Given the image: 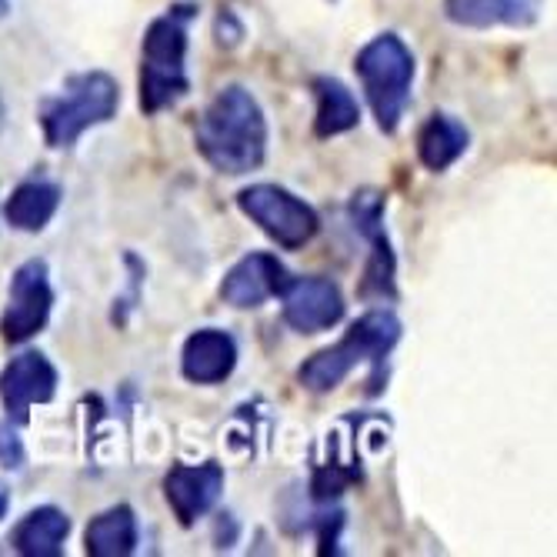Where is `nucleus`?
Returning <instances> with one entry per match:
<instances>
[{"label":"nucleus","instance_id":"obj_14","mask_svg":"<svg viewBox=\"0 0 557 557\" xmlns=\"http://www.w3.org/2000/svg\"><path fill=\"white\" fill-rule=\"evenodd\" d=\"M544 0H444V17L468 30L531 27L541 17Z\"/></svg>","mask_w":557,"mask_h":557},{"label":"nucleus","instance_id":"obj_19","mask_svg":"<svg viewBox=\"0 0 557 557\" xmlns=\"http://www.w3.org/2000/svg\"><path fill=\"white\" fill-rule=\"evenodd\" d=\"M137 515L131 504H114V508L90 518L84 531V550L90 557H127L137 550Z\"/></svg>","mask_w":557,"mask_h":557},{"label":"nucleus","instance_id":"obj_1","mask_svg":"<svg viewBox=\"0 0 557 557\" xmlns=\"http://www.w3.org/2000/svg\"><path fill=\"white\" fill-rule=\"evenodd\" d=\"M268 117L258 97L240 84L221 87L205 114L197 117L194 144L197 154L205 158L218 174L240 177L258 171L268 158Z\"/></svg>","mask_w":557,"mask_h":557},{"label":"nucleus","instance_id":"obj_23","mask_svg":"<svg viewBox=\"0 0 557 557\" xmlns=\"http://www.w3.org/2000/svg\"><path fill=\"white\" fill-rule=\"evenodd\" d=\"M11 14V0H0V17H8Z\"/></svg>","mask_w":557,"mask_h":557},{"label":"nucleus","instance_id":"obj_12","mask_svg":"<svg viewBox=\"0 0 557 557\" xmlns=\"http://www.w3.org/2000/svg\"><path fill=\"white\" fill-rule=\"evenodd\" d=\"M287 281L284 264L274 255H264V250H255V255H244L221 281V300L231 304L237 311H255L261 304H268L271 297L281 294Z\"/></svg>","mask_w":557,"mask_h":557},{"label":"nucleus","instance_id":"obj_18","mask_svg":"<svg viewBox=\"0 0 557 557\" xmlns=\"http://www.w3.org/2000/svg\"><path fill=\"white\" fill-rule=\"evenodd\" d=\"M311 90H314V104H318L314 108V137L318 140L341 137L361 124L358 97H354V90L341 77L321 74L311 81Z\"/></svg>","mask_w":557,"mask_h":557},{"label":"nucleus","instance_id":"obj_9","mask_svg":"<svg viewBox=\"0 0 557 557\" xmlns=\"http://www.w3.org/2000/svg\"><path fill=\"white\" fill-rule=\"evenodd\" d=\"M281 318L297 334H324L344 321V294L331 277H287L281 287Z\"/></svg>","mask_w":557,"mask_h":557},{"label":"nucleus","instance_id":"obj_15","mask_svg":"<svg viewBox=\"0 0 557 557\" xmlns=\"http://www.w3.org/2000/svg\"><path fill=\"white\" fill-rule=\"evenodd\" d=\"M61 200H64V190H61L58 181H50V177H27L4 200V221L14 231L40 234L50 221L58 218Z\"/></svg>","mask_w":557,"mask_h":557},{"label":"nucleus","instance_id":"obj_21","mask_svg":"<svg viewBox=\"0 0 557 557\" xmlns=\"http://www.w3.org/2000/svg\"><path fill=\"white\" fill-rule=\"evenodd\" d=\"M341 524H344V515L341 511H324V515H318V521H314V528H318V541H321V554H337L341 547H337V531H341Z\"/></svg>","mask_w":557,"mask_h":557},{"label":"nucleus","instance_id":"obj_2","mask_svg":"<svg viewBox=\"0 0 557 557\" xmlns=\"http://www.w3.org/2000/svg\"><path fill=\"white\" fill-rule=\"evenodd\" d=\"M197 21V4H174L154 17L144 30L140 44V111L158 117L161 111L177 108L190 90L187 50L190 24Z\"/></svg>","mask_w":557,"mask_h":557},{"label":"nucleus","instance_id":"obj_8","mask_svg":"<svg viewBox=\"0 0 557 557\" xmlns=\"http://www.w3.org/2000/svg\"><path fill=\"white\" fill-rule=\"evenodd\" d=\"M384 208H387V200L381 190H358L347 205L354 231H358L371 247L364 281H361V297H368V300H394L397 297V284H394L397 258H394L387 231H384Z\"/></svg>","mask_w":557,"mask_h":557},{"label":"nucleus","instance_id":"obj_22","mask_svg":"<svg viewBox=\"0 0 557 557\" xmlns=\"http://www.w3.org/2000/svg\"><path fill=\"white\" fill-rule=\"evenodd\" d=\"M8 508H11V487L0 481V521L8 518Z\"/></svg>","mask_w":557,"mask_h":557},{"label":"nucleus","instance_id":"obj_20","mask_svg":"<svg viewBox=\"0 0 557 557\" xmlns=\"http://www.w3.org/2000/svg\"><path fill=\"white\" fill-rule=\"evenodd\" d=\"M27 465V447L17 431V421L0 418V468L4 471H24Z\"/></svg>","mask_w":557,"mask_h":557},{"label":"nucleus","instance_id":"obj_16","mask_svg":"<svg viewBox=\"0 0 557 557\" xmlns=\"http://www.w3.org/2000/svg\"><path fill=\"white\" fill-rule=\"evenodd\" d=\"M71 534V518L67 511L44 504V508L27 511L14 531H11V547L24 557H61L64 544Z\"/></svg>","mask_w":557,"mask_h":557},{"label":"nucleus","instance_id":"obj_10","mask_svg":"<svg viewBox=\"0 0 557 557\" xmlns=\"http://www.w3.org/2000/svg\"><path fill=\"white\" fill-rule=\"evenodd\" d=\"M58 368L40 350H21L0 371V404L11 421L27 424L37 404H50L58 394Z\"/></svg>","mask_w":557,"mask_h":557},{"label":"nucleus","instance_id":"obj_6","mask_svg":"<svg viewBox=\"0 0 557 557\" xmlns=\"http://www.w3.org/2000/svg\"><path fill=\"white\" fill-rule=\"evenodd\" d=\"M237 208L284 250L308 247L321 231L318 211L281 184H250L237 190Z\"/></svg>","mask_w":557,"mask_h":557},{"label":"nucleus","instance_id":"obj_7","mask_svg":"<svg viewBox=\"0 0 557 557\" xmlns=\"http://www.w3.org/2000/svg\"><path fill=\"white\" fill-rule=\"evenodd\" d=\"M54 311V287L44 258L24 261L8 284V308L0 314V337L8 344H27L37 337Z\"/></svg>","mask_w":557,"mask_h":557},{"label":"nucleus","instance_id":"obj_13","mask_svg":"<svg viewBox=\"0 0 557 557\" xmlns=\"http://www.w3.org/2000/svg\"><path fill=\"white\" fill-rule=\"evenodd\" d=\"M237 368V341L221 327H200L181 347V374L190 384H224Z\"/></svg>","mask_w":557,"mask_h":557},{"label":"nucleus","instance_id":"obj_11","mask_svg":"<svg viewBox=\"0 0 557 557\" xmlns=\"http://www.w3.org/2000/svg\"><path fill=\"white\" fill-rule=\"evenodd\" d=\"M224 494V468L218 461L205 465H174L164 474V497L181 528H194L208 518Z\"/></svg>","mask_w":557,"mask_h":557},{"label":"nucleus","instance_id":"obj_3","mask_svg":"<svg viewBox=\"0 0 557 557\" xmlns=\"http://www.w3.org/2000/svg\"><path fill=\"white\" fill-rule=\"evenodd\" d=\"M397 341H400L397 314L387 308L368 311L347 327V334L337 344L318 350L314 358H308L297 368V384L304 391L327 394V391L341 387L354 371L364 368V364L381 368L387 361V354L397 347Z\"/></svg>","mask_w":557,"mask_h":557},{"label":"nucleus","instance_id":"obj_17","mask_svg":"<svg viewBox=\"0 0 557 557\" xmlns=\"http://www.w3.org/2000/svg\"><path fill=\"white\" fill-rule=\"evenodd\" d=\"M468 147H471V131L465 127V121L444 111L431 114L418 131V161L434 174H444L447 168L458 164L468 154Z\"/></svg>","mask_w":557,"mask_h":557},{"label":"nucleus","instance_id":"obj_24","mask_svg":"<svg viewBox=\"0 0 557 557\" xmlns=\"http://www.w3.org/2000/svg\"><path fill=\"white\" fill-rule=\"evenodd\" d=\"M327 4H337V0H327Z\"/></svg>","mask_w":557,"mask_h":557},{"label":"nucleus","instance_id":"obj_5","mask_svg":"<svg viewBox=\"0 0 557 557\" xmlns=\"http://www.w3.org/2000/svg\"><path fill=\"white\" fill-rule=\"evenodd\" d=\"M354 74L361 81V90L368 97V108L384 134H397L404 114L411 104V87H414V54L397 34H377L368 40L358 58H354Z\"/></svg>","mask_w":557,"mask_h":557},{"label":"nucleus","instance_id":"obj_4","mask_svg":"<svg viewBox=\"0 0 557 557\" xmlns=\"http://www.w3.org/2000/svg\"><path fill=\"white\" fill-rule=\"evenodd\" d=\"M117 111H121V84L108 71H84L67 77L61 94L44 100L37 121L47 147L67 150L90 127L114 121Z\"/></svg>","mask_w":557,"mask_h":557}]
</instances>
